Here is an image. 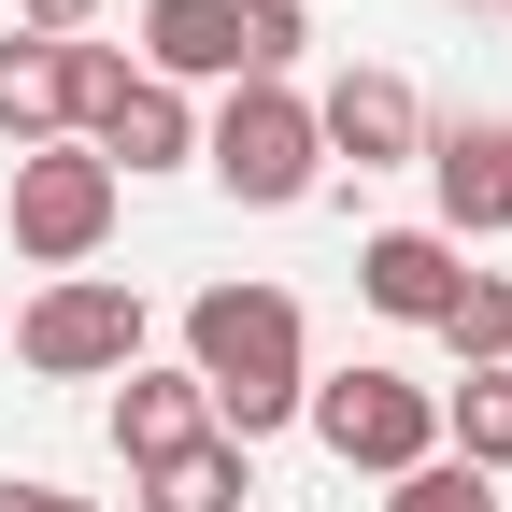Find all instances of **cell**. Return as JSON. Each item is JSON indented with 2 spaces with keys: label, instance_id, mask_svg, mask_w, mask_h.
I'll return each mask as SVG.
<instances>
[{
  "label": "cell",
  "instance_id": "6da1fadb",
  "mask_svg": "<svg viewBox=\"0 0 512 512\" xmlns=\"http://www.w3.org/2000/svg\"><path fill=\"white\" fill-rule=\"evenodd\" d=\"M185 370L214 399V441H271L299 399H313V356H299V299L285 285H200L185 299Z\"/></svg>",
  "mask_w": 512,
  "mask_h": 512
},
{
  "label": "cell",
  "instance_id": "7a4b0ae2",
  "mask_svg": "<svg viewBox=\"0 0 512 512\" xmlns=\"http://www.w3.org/2000/svg\"><path fill=\"white\" fill-rule=\"evenodd\" d=\"M299 0H143L157 86H285L299 72Z\"/></svg>",
  "mask_w": 512,
  "mask_h": 512
},
{
  "label": "cell",
  "instance_id": "3957f363",
  "mask_svg": "<svg viewBox=\"0 0 512 512\" xmlns=\"http://www.w3.org/2000/svg\"><path fill=\"white\" fill-rule=\"evenodd\" d=\"M214 185L242 214H285V200H313V171H328V143H313V100L299 86H228V114H214Z\"/></svg>",
  "mask_w": 512,
  "mask_h": 512
},
{
  "label": "cell",
  "instance_id": "277c9868",
  "mask_svg": "<svg viewBox=\"0 0 512 512\" xmlns=\"http://www.w3.org/2000/svg\"><path fill=\"white\" fill-rule=\"evenodd\" d=\"M299 413H313V441H328L342 470H384V484L441 456V384H413V370H342V384H313Z\"/></svg>",
  "mask_w": 512,
  "mask_h": 512
},
{
  "label": "cell",
  "instance_id": "5b68a950",
  "mask_svg": "<svg viewBox=\"0 0 512 512\" xmlns=\"http://www.w3.org/2000/svg\"><path fill=\"white\" fill-rule=\"evenodd\" d=\"M15 356L43 384H100V370H143V299L114 271H57L29 313H15Z\"/></svg>",
  "mask_w": 512,
  "mask_h": 512
},
{
  "label": "cell",
  "instance_id": "8992f818",
  "mask_svg": "<svg viewBox=\"0 0 512 512\" xmlns=\"http://www.w3.org/2000/svg\"><path fill=\"white\" fill-rule=\"evenodd\" d=\"M114 200H128V185L86 143H29L15 157V256H29V271H86V256L114 242Z\"/></svg>",
  "mask_w": 512,
  "mask_h": 512
},
{
  "label": "cell",
  "instance_id": "52a82bcc",
  "mask_svg": "<svg viewBox=\"0 0 512 512\" xmlns=\"http://www.w3.org/2000/svg\"><path fill=\"white\" fill-rule=\"evenodd\" d=\"M427 185H441V242H498L512 228V128L498 114L427 128Z\"/></svg>",
  "mask_w": 512,
  "mask_h": 512
},
{
  "label": "cell",
  "instance_id": "ba28073f",
  "mask_svg": "<svg viewBox=\"0 0 512 512\" xmlns=\"http://www.w3.org/2000/svg\"><path fill=\"white\" fill-rule=\"evenodd\" d=\"M313 143L356 157V171H399V157H427V100H413L399 72H370V57H356V72L313 100Z\"/></svg>",
  "mask_w": 512,
  "mask_h": 512
},
{
  "label": "cell",
  "instance_id": "9c48e42d",
  "mask_svg": "<svg viewBox=\"0 0 512 512\" xmlns=\"http://www.w3.org/2000/svg\"><path fill=\"white\" fill-rule=\"evenodd\" d=\"M86 157L128 185V171H171V157H200V128H185V86H157V72H128L100 114H86Z\"/></svg>",
  "mask_w": 512,
  "mask_h": 512
},
{
  "label": "cell",
  "instance_id": "30bf717a",
  "mask_svg": "<svg viewBox=\"0 0 512 512\" xmlns=\"http://www.w3.org/2000/svg\"><path fill=\"white\" fill-rule=\"evenodd\" d=\"M470 271H456V242L441 228H384V242H356V299L370 313H399V328H441V299H456Z\"/></svg>",
  "mask_w": 512,
  "mask_h": 512
},
{
  "label": "cell",
  "instance_id": "8fae6325",
  "mask_svg": "<svg viewBox=\"0 0 512 512\" xmlns=\"http://www.w3.org/2000/svg\"><path fill=\"white\" fill-rule=\"evenodd\" d=\"M185 441H214L200 370H114V456H128V470H157V456H185Z\"/></svg>",
  "mask_w": 512,
  "mask_h": 512
},
{
  "label": "cell",
  "instance_id": "7c38bea8",
  "mask_svg": "<svg viewBox=\"0 0 512 512\" xmlns=\"http://www.w3.org/2000/svg\"><path fill=\"white\" fill-rule=\"evenodd\" d=\"M0 143H72V72H57V43H29V29H0Z\"/></svg>",
  "mask_w": 512,
  "mask_h": 512
},
{
  "label": "cell",
  "instance_id": "4fadbf2b",
  "mask_svg": "<svg viewBox=\"0 0 512 512\" xmlns=\"http://www.w3.org/2000/svg\"><path fill=\"white\" fill-rule=\"evenodd\" d=\"M256 470H242V441H185V456L143 470V512H242Z\"/></svg>",
  "mask_w": 512,
  "mask_h": 512
},
{
  "label": "cell",
  "instance_id": "5bb4252c",
  "mask_svg": "<svg viewBox=\"0 0 512 512\" xmlns=\"http://www.w3.org/2000/svg\"><path fill=\"white\" fill-rule=\"evenodd\" d=\"M441 456H470L484 484L512 470V370H470V384H441Z\"/></svg>",
  "mask_w": 512,
  "mask_h": 512
},
{
  "label": "cell",
  "instance_id": "9a60e30c",
  "mask_svg": "<svg viewBox=\"0 0 512 512\" xmlns=\"http://www.w3.org/2000/svg\"><path fill=\"white\" fill-rule=\"evenodd\" d=\"M441 342H456L470 370H512V285H498V271H470L456 299H441Z\"/></svg>",
  "mask_w": 512,
  "mask_h": 512
},
{
  "label": "cell",
  "instance_id": "2e32d148",
  "mask_svg": "<svg viewBox=\"0 0 512 512\" xmlns=\"http://www.w3.org/2000/svg\"><path fill=\"white\" fill-rule=\"evenodd\" d=\"M384 512H498V484H484L470 456H427V470H399V484H384Z\"/></svg>",
  "mask_w": 512,
  "mask_h": 512
},
{
  "label": "cell",
  "instance_id": "e0dca14e",
  "mask_svg": "<svg viewBox=\"0 0 512 512\" xmlns=\"http://www.w3.org/2000/svg\"><path fill=\"white\" fill-rule=\"evenodd\" d=\"M86 15L100 0H29V43H86Z\"/></svg>",
  "mask_w": 512,
  "mask_h": 512
},
{
  "label": "cell",
  "instance_id": "ac0fdd59",
  "mask_svg": "<svg viewBox=\"0 0 512 512\" xmlns=\"http://www.w3.org/2000/svg\"><path fill=\"white\" fill-rule=\"evenodd\" d=\"M0 512H100V498H72V484H0Z\"/></svg>",
  "mask_w": 512,
  "mask_h": 512
},
{
  "label": "cell",
  "instance_id": "d6986e66",
  "mask_svg": "<svg viewBox=\"0 0 512 512\" xmlns=\"http://www.w3.org/2000/svg\"><path fill=\"white\" fill-rule=\"evenodd\" d=\"M498 512H512V484H498Z\"/></svg>",
  "mask_w": 512,
  "mask_h": 512
}]
</instances>
